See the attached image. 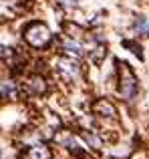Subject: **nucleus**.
<instances>
[{"label":"nucleus","mask_w":149,"mask_h":159,"mask_svg":"<svg viewBox=\"0 0 149 159\" xmlns=\"http://www.w3.org/2000/svg\"><path fill=\"white\" fill-rule=\"evenodd\" d=\"M24 39H26V43L30 44L32 48H44L51 43L52 34H51V28H48L47 24L32 22V24H28L26 30H24Z\"/></svg>","instance_id":"nucleus-1"},{"label":"nucleus","mask_w":149,"mask_h":159,"mask_svg":"<svg viewBox=\"0 0 149 159\" xmlns=\"http://www.w3.org/2000/svg\"><path fill=\"white\" fill-rule=\"evenodd\" d=\"M137 93V79H135L133 70L127 65L119 62V95L123 99H133V95Z\"/></svg>","instance_id":"nucleus-2"},{"label":"nucleus","mask_w":149,"mask_h":159,"mask_svg":"<svg viewBox=\"0 0 149 159\" xmlns=\"http://www.w3.org/2000/svg\"><path fill=\"white\" fill-rule=\"evenodd\" d=\"M59 73L65 81L69 83H77L81 79V65H79L74 58H61L59 61Z\"/></svg>","instance_id":"nucleus-3"},{"label":"nucleus","mask_w":149,"mask_h":159,"mask_svg":"<svg viewBox=\"0 0 149 159\" xmlns=\"http://www.w3.org/2000/svg\"><path fill=\"white\" fill-rule=\"evenodd\" d=\"M93 111L97 113L99 117H105V119H115V115H117V109L113 107V103L107 101V99H101V101L95 103Z\"/></svg>","instance_id":"nucleus-4"},{"label":"nucleus","mask_w":149,"mask_h":159,"mask_svg":"<svg viewBox=\"0 0 149 159\" xmlns=\"http://www.w3.org/2000/svg\"><path fill=\"white\" fill-rule=\"evenodd\" d=\"M0 97L8 101L18 99V85L14 81H0Z\"/></svg>","instance_id":"nucleus-5"},{"label":"nucleus","mask_w":149,"mask_h":159,"mask_svg":"<svg viewBox=\"0 0 149 159\" xmlns=\"http://www.w3.org/2000/svg\"><path fill=\"white\" fill-rule=\"evenodd\" d=\"M63 48H65V52H69L71 57H83V54L87 52L85 44H83L81 40H73V39L63 40Z\"/></svg>","instance_id":"nucleus-6"},{"label":"nucleus","mask_w":149,"mask_h":159,"mask_svg":"<svg viewBox=\"0 0 149 159\" xmlns=\"http://www.w3.org/2000/svg\"><path fill=\"white\" fill-rule=\"evenodd\" d=\"M24 85H26V91L30 95H40V93H44V89H47V83H44V79H40V77H30Z\"/></svg>","instance_id":"nucleus-7"},{"label":"nucleus","mask_w":149,"mask_h":159,"mask_svg":"<svg viewBox=\"0 0 149 159\" xmlns=\"http://www.w3.org/2000/svg\"><path fill=\"white\" fill-rule=\"evenodd\" d=\"M28 159H51V149L43 143H34L28 149Z\"/></svg>","instance_id":"nucleus-8"},{"label":"nucleus","mask_w":149,"mask_h":159,"mask_svg":"<svg viewBox=\"0 0 149 159\" xmlns=\"http://www.w3.org/2000/svg\"><path fill=\"white\" fill-rule=\"evenodd\" d=\"M56 143H61V145H65V147H69L71 151H74L77 149V139L71 135L69 131H61V133H56Z\"/></svg>","instance_id":"nucleus-9"},{"label":"nucleus","mask_w":149,"mask_h":159,"mask_svg":"<svg viewBox=\"0 0 149 159\" xmlns=\"http://www.w3.org/2000/svg\"><path fill=\"white\" fill-rule=\"evenodd\" d=\"M83 139H85L87 145H89V147H93V149H99L103 145L101 137H99L97 133H93V131H85V133H83Z\"/></svg>","instance_id":"nucleus-10"},{"label":"nucleus","mask_w":149,"mask_h":159,"mask_svg":"<svg viewBox=\"0 0 149 159\" xmlns=\"http://www.w3.org/2000/svg\"><path fill=\"white\" fill-rule=\"evenodd\" d=\"M133 30H135V34H139V36H149V22H147V18H137L135 20Z\"/></svg>","instance_id":"nucleus-11"},{"label":"nucleus","mask_w":149,"mask_h":159,"mask_svg":"<svg viewBox=\"0 0 149 159\" xmlns=\"http://www.w3.org/2000/svg\"><path fill=\"white\" fill-rule=\"evenodd\" d=\"M65 30L69 32V39H73V40H81V36H83V28L79 26V24H74V22H67V24H65Z\"/></svg>","instance_id":"nucleus-12"},{"label":"nucleus","mask_w":149,"mask_h":159,"mask_svg":"<svg viewBox=\"0 0 149 159\" xmlns=\"http://www.w3.org/2000/svg\"><path fill=\"white\" fill-rule=\"evenodd\" d=\"M105 52H107V51H105V47H103V44L95 47V48H93V54H91V61L99 65V62H101L103 58H105Z\"/></svg>","instance_id":"nucleus-13"},{"label":"nucleus","mask_w":149,"mask_h":159,"mask_svg":"<svg viewBox=\"0 0 149 159\" xmlns=\"http://www.w3.org/2000/svg\"><path fill=\"white\" fill-rule=\"evenodd\" d=\"M63 6H67V8H73V6H77L79 4V0H59Z\"/></svg>","instance_id":"nucleus-14"},{"label":"nucleus","mask_w":149,"mask_h":159,"mask_svg":"<svg viewBox=\"0 0 149 159\" xmlns=\"http://www.w3.org/2000/svg\"><path fill=\"white\" fill-rule=\"evenodd\" d=\"M10 52H12L10 48H6V47H0V57H8Z\"/></svg>","instance_id":"nucleus-15"}]
</instances>
